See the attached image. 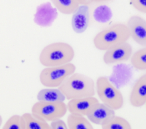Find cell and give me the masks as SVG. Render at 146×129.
Here are the masks:
<instances>
[{"label":"cell","instance_id":"2","mask_svg":"<svg viewBox=\"0 0 146 129\" xmlns=\"http://www.w3.org/2000/svg\"><path fill=\"white\" fill-rule=\"evenodd\" d=\"M129 38L130 32L127 24L117 22L98 32L94 36L93 43L98 50L107 51L128 42Z\"/></svg>","mask_w":146,"mask_h":129},{"label":"cell","instance_id":"15","mask_svg":"<svg viewBox=\"0 0 146 129\" xmlns=\"http://www.w3.org/2000/svg\"><path fill=\"white\" fill-rule=\"evenodd\" d=\"M67 126L69 129H93L90 120L84 116L70 114L67 118Z\"/></svg>","mask_w":146,"mask_h":129},{"label":"cell","instance_id":"18","mask_svg":"<svg viewBox=\"0 0 146 129\" xmlns=\"http://www.w3.org/2000/svg\"><path fill=\"white\" fill-rule=\"evenodd\" d=\"M3 129H21V116L13 115L7 120L3 127Z\"/></svg>","mask_w":146,"mask_h":129},{"label":"cell","instance_id":"14","mask_svg":"<svg viewBox=\"0 0 146 129\" xmlns=\"http://www.w3.org/2000/svg\"><path fill=\"white\" fill-rule=\"evenodd\" d=\"M58 12L63 14L70 15L76 13L79 8V3L75 0H50Z\"/></svg>","mask_w":146,"mask_h":129},{"label":"cell","instance_id":"17","mask_svg":"<svg viewBox=\"0 0 146 129\" xmlns=\"http://www.w3.org/2000/svg\"><path fill=\"white\" fill-rule=\"evenodd\" d=\"M103 129H131L130 123L124 118L114 116L101 125Z\"/></svg>","mask_w":146,"mask_h":129},{"label":"cell","instance_id":"8","mask_svg":"<svg viewBox=\"0 0 146 129\" xmlns=\"http://www.w3.org/2000/svg\"><path fill=\"white\" fill-rule=\"evenodd\" d=\"M99 103L98 98L94 96L71 99L68 100L67 103L68 112H69L70 114L86 117Z\"/></svg>","mask_w":146,"mask_h":129},{"label":"cell","instance_id":"9","mask_svg":"<svg viewBox=\"0 0 146 129\" xmlns=\"http://www.w3.org/2000/svg\"><path fill=\"white\" fill-rule=\"evenodd\" d=\"M127 26L129 29L130 38L135 43L142 47H146V20L139 15L131 16Z\"/></svg>","mask_w":146,"mask_h":129},{"label":"cell","instance_id":"10","mask_svg":"<svg viewBox=\"0 0 146 129\" xmlns=\"http://www.w3.org/2000/svg\"><path fill=\"white\" fill-rule=\"evenodd\" d=\"M129 103L135 108L143 107L146 103V73L135 83L129 95Z\"/></svg>","mask_w":146,"mask_h":129},{"label":"cell","instance_id":"1","mask_svg":"<svg viewBox=\"0 0 146 129\" xmlns=\"http://www.w3.org/2000/svg\"><path fill=\"white\" fill-rule=\"evenodd\" d=\"M66 100L94 97L95 95V83L87 75L74 73L68 76L58 87Z\"/></svg>","mask_w":146,"mask_h":129},{"label":"cell","instance_id":"4","mask_svg":"<svg viewBox=\"0 0 146 129\" xmlns=\"http://www.w3.org/2000/svg\"><path fill=\"white\" fill-rule=\"evenodd\" d=\"M95 91L102 103L113 110H119L124 105L122 93L113 84L107 77L100 76L95 83Z\"/></svg>","mask_w":146,"mask_h":129},{"label":"cell","instance_id":"22","mask_svg":"<svg viewBox=\"0 0 146 129\" xmlns=\"http://www.w3.org/2000/svg\"><path fill=\"white\" fill-rule=\"evenodd\" d=\"M111 0H94V3H104V2H109Z\"/></svg>","mask_w":146,"mask_h":129},{"label":"cell","instance_id":"6","mask_svg":"<svg viewBox=\"0 0 146 129\" xmlns=\"http://www.w3.org/2000/svg\"><path fill=\"white\" fill-rule=\"evenodd\" d=\"M68 112L64 102H37L31 108V113L44 122H52L62 118Z\"/></svg>","mask_w":146,"mask_h":129},{"label":"cell","instance_id":"5","mask_svg":"<svg viewBox=\"0 0 146 129\" xmlns=\"http://www.w3.org/2000/svg\"><path fill=\"white\" fill-rule=\"evenodd\" d=\"M75 70L76 66L72 63L55 67H44L39 74V81L46 87H58L68 76L75 73Z\"/></svg>","mask_w":146,"mask_h":129},{"label":"cell","instance_id":"13","mask_svg":"<svg viewBox=\"0 0 146 129\" xmlns=\"http://www.w3.org/2000/svg\"><path fill=\"white\" fill-rule=\"evenodd\" d=\"M21 129H51L47 122L36 118L32 113H23L21 116Z\"/></svg>","mask_w":146,"mask_h":129},{"label":"cell","instance_id":"12","mask_svg":"<svg viewBox=\"0 0 146 129\" xmlns=\"http://www.w3.org/2000/svg\"><path fill=\"white\" fill-rule=\"evenodd\" d=\"M38 102H64L66 97L58 87H46L37 94Z\"/></svg>","mask_w":146,"mask_h":129},{"label":"cell","instance_id":"23","mask_svg":"<svg viewBox=\"0 0 146 129\" xmlns=\"http://www.w3.org/2000/svg\"><path fill=\"white\" fill-rule=\"evenodd\" d=\"M2 123H3V118H2V116L0 115V127L2 125Z\"/></svg>","mask_w":146,"mask_h":129},{"label":"cell","instance_id":"21","mask_svg":"<svg viewBox=\"0 0 146 129\" xmlns=\"http://www.w3.org/2000/svg\"><path fill=\"white\" fill-rule=\"evenodd\" d=\"M79 5H82V6H87V5H90L92 3H94V0H75Z\"/></svg>","mask_w":146,"mask_h":129},{"label":"cell","instance_id":"20","mask_svg":"<svg viewBox=\"0 0 146 129\" xmlns=\"http://www.w3.org/2000/svg\"><path fill=\"white\" fill-rule=\"evenodd\" d=\"M51 123L49 124L50 125V128L52 129H67V122H65L64 121H63L61 118L56 119L54 121H52L50 122Z\"/></svg>","mask_w":146,"mask_h":129},{"label":"cell","instance_id":"3","mask_svg":"<svg viewBox=\"0 0 146 129\" xmlns=\"http://www.w3.org/2000/svg\"><path fill=\"white\" fill-rule=\"evenodd\" d=\"M75 56L73 47L68 43H52L42 49L39 62L44 67H55L71 63Z\"/></svg>","mask_w":146,"mask_h":129},{"label":"cell","instance_id":"11","mask_svg":"<svg viewBox=\"0 0 146 129\" xmlns=\"http://www.w3.org/2000/svg\"><path fill=\"white\" fill-rule=\"evenodd\" d=\"M115 116V110L104 103H99L86 117L90 122L95 125H103Z\"/></svg>","mask_w":146,"mask_h":129},{"label":"cell","instance_id":"7","mask_svg":"<svg viewBox=\"0 0 146 129\" xmlns=\"http://www.w3.org/2000/svg\"><path fill=\"white\" fill-rule=\"evenodd\" d=\"M132 54H133L132 46L128 42H126L117 47H114L111 49L105 51L103 57V61L107 65L123 63L129 60Z\"/></svg>","mask_w":146,"mask_h":129},{"label":"cell","instance_id":"19","mask_svg":"<svg viewBox=\"0 0 146 129\" xmlns=\"http://www.w3.org/2000/svg\"><path fill=\"white\" fill-rule=\"evenodd\" d=\"M129 2L135 9L146 14V0H129Z\"/></svg>","mask_w":146,"mask_h":129},{"label":"cell","instance_id":"16","mask_svg":"<svg viewBox=\"0 0 146 129\" xmlns=\"http://www.w3.org/2000/svg\"><path fill=\"white\" fill-rule=\"evenodd\" d=\"M130 61L131 65L135 69L139 71L146 70V47H144L132 54Z\"/></svg>","mask_w":146,"mask_h":129},{"label":"cell","instance_id":"24","mask_svg":"<svg viewBox=\"0 0 146 129\" xmlns=\"http://www.w3.org/2000/svg\"><path fill=\"white\" fill-rule=\"evenodd\" d=\"M145 104H146V103H145Z\"/></svg>","mask_w":146,"mask_h":129}]
</instances>
